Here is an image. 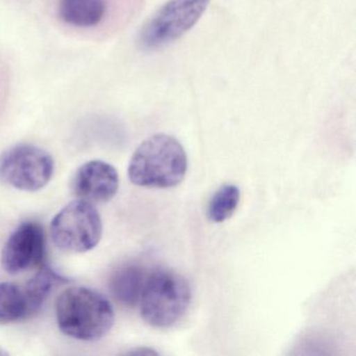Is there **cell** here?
<instances>
[{
	"instance_id": "obj_3",
	"label": "cell",
	"mask_w": 356,
	"mask_h": 356,
	"mask_svg": "<svg viewBox=\"0 0 356 356\" xmlns=\"http://www.w3.org/2000/svg\"><path fill=\"white\" fill-rule=\"evenodd\" d=\"M191 301V287L174 270H155L147 276L140 301L143 321L156 328H168L182 318Z\"/></svg>"
},
{
	"instance_id": "obj_9",
	"label": "cell",
	"mask_w": 356,
	"mask_h": 356,
	"mask_svg": "<svg viewBox=\"0 0 356 356\" xmlns=\"http://www.w3.org/2000/svg\"><path fill=\"white\" fill-rule=\"evenodd\" d=\"M147 275L138 264H126L112 274L109 287L112 296L122 305L134 307L140 301Z\"/></svg>"
},
{
	"instance_id": "obj_10",
	"label": "cell",
	"mask_w": 356,
	"mask_h": 356,
	"mask_svg": "<svg viewBox=\"0 0 356 356\" xmlns=\"http://www.w3.org/2000/svg\"><path fill=\"white\" fill-rule=\"evenodd\" d=\"M105 0H60L59 15L65 24L78 28H92L103 20Z\"/></svg>"
},
{
	"instance_id": "obj_8",
	"label": "cell",
	"mask_w": 356,
	"mask_h": 356,
	"mask_svg": "<svg viewBox=\"0 0 356 356\" xmlns=\"http://www.w3.org/2000/svg\"><path fill=\"white\" fill-rule=\"evenodd\" d=\"M120 188V176L111 164L102 160L86 162L74 172L72 193L89 203L111 201Z\"/></svg>"
},
{
	"instance_id": "obj_12",
	"label": "cell",
	"mask_w": 356,
	"mask_h": 356,
	"mask_svg": "<svg viewBox=\"0 0 356 356\" xmlns=\"http://www.w3.org/2000/svg\"><path fill=\"white\" fill-rule=\"evenodd\" d=\"M24 286L15 283H0V323H12L29 318Z\"/></svg>"
},
{
	"instance_id": "obj_6",
	"label": "cell",
	"mask_w": 356,
	"mask_h": 356,
	"mask_svg": "<svg viewBox=\"0 0 356 356\" xmlns=\"http://www.w3.org/2000/svg\"><path fill=\"white\" fill-rule=\"evenodd\" d=\"M54 172L51 154L35 145H16L0 157V180L18 191H40L49 184Z\"/></svg>"
},
{
	"instance_id": "obj_2",
	"label": "cell",
	"mask_w": 356,
	"mask_h": 356,
	"mask_svg": "<svg viewBox=\"0 0 356 356\" xmlns=\"http://www.w3.org/2000/svg\"><path fill=\"white\" fill-rule=\"evenodd\" d=\"M186 152L175 137L156 134L145 139L129 163L133 184L153 188H170L182 182L187 172Z\"/></svg>"
},
{
	"instance_id": "obj_7",
	"label": "cell",
	"mask_w": 356,
	"mask_h": 356,
	"mask_svg": "<svg viewBox=\"0 0 356 356\" xmlns=\"http://www.w3.org/2000/svg\"><path fill=\"white\" fill-rule=\"evenodd\" d=\"M47 253L42 226L34 220L20 224L13 231L1 252V264L9 274H19L41 266Z\"/></svg>"
},
{
	"instance_id": "obj_4",
	"label": "cell",
	"mask_w": 356,
	"mask_h": 356,
	"mask_svg": "<svg viewBox=\"0 0 356 356\" xmlns=\"http://www.w3.org/2000/svg\"><path fill=\"white\" fill-rule=\"evenodd\" d=\"M210 0H168L143 24L137 43L155 51L180 39L201 19Z\"/></svg>"
},
{
	"instance_id": "obj_11",
	"label": "cell",
	"mask_w": 356,
	"mask_h": 356,
	"mask_svg": "<svg viewBox=\"0 0 356 356\" xmlns=\"http://www.w3.org/2000/svg\"><path fill=\"white\" fill-rule=\"evenodd\" d=\"M67 282L66 277L62 276L49 266H42L24 286L29 316H33L42 307L55 287Z\"/></svg>"
},
{
	"instance_id": "obj_1",
	"label": "cell",
	"mask_w": 356,
	"mask_h": 356,
	"mask_svg": "<svg viewBox=\"0 0 356 356\" xmlns=\"http://www.w3.org/2000/svg\"><path fill=\"white\" fill-rule=\"evenodd\" d=\"M62 333L79 341H97L111 330L115 312L111 302L99 291L85 286L64 291L56 304Z\"/></svg>"
},
{
	"instance_id": "obj_13",
	"label": "cell",
	"mask_w": 356,
	"mask_h": 356,
	"mask_svg": "<svg viewBox=\"0 0 356 356\" xmlns=\"http://www.w3.org/2000/svg\"><path fill=\"white\" fill-rule=\"evenodd\" d=\"M241 200V191L234 184L222 185L212 195L208 205V218L213 222H222L231 218Z\"/></svg>"
},
{
	"instance_id": "obj_5",
	"label": "cell",
	"mask_w": 356,
	"mask_h": 356,
	"mask_svg": "<svg viewBox=\"0 0 356 356\" xmlns=\"http://www.w3.org/2000/svg\"><path fill=\"white\" fill-rule=\"evenodd\" d=\"M102 234L103 222L99 211L93 204L83 200L70 202L51 220V239L62 251H90L99 245Z\"/></svg>"
},
{
	"instance_id": "obj_14",
	"label": "cell",
	"mask_w": 356,
	"mask_h": 356,
	"mask_svg": "<svg viewBox=\"0 0 356 356\" xmlns=\"http://www.w3.org/2000/svg\"><path fill=\"white\" fill-rule=\"evenodd\" d=\"M7 352L3 351V350L0 349V355H7Z\"/></svg>"
}]
</instances>
